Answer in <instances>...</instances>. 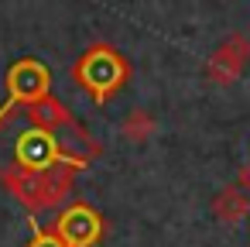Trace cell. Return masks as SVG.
Wrapping results in <instances>:
<instances>
[{
    "instance_id": "cell-4",
    "label": "cell",
    "mask_w": 250,
    "mask_h": 247,
    "mask_svg": "<svg viewBox=\"0 0 250 247\" xmlns=\"http://www.w3.org/2000/svg\"><path fill=\"white\" fill-rule=\"evenodd\" d=\"M212 213H216V220L226 223V226L247 220V213H250V192H247L243 185H226V189H219L216 199H212Z\"/></svg>"
},
{
    "instance_id": "cell-7",
    "label": "cell",
    "mask_w": 250,
    "mask_h": 247,
    "mask_svg": "<svg viewBox=\"0 0 250 247\" xmlns=\"http://www.w3.org/2000/svg\"><path fill=\"white\" fill-rule=\"evenodd\" d=\"M35 247H65V244H59V240H42V244H35Z\"/></svg>"
},
{
    "instance_id": "cell-2",
    "label": "cell",
    "mask_w": 250,
    "mask_h": 247,
    "mask_svg": "<svg viewBox=\"0 0 250 247\" xmlns=\"http://www.w3.org/2000/svg\"><path fill=\"white\" fill-rule=\"evenodd\" d=\"M247 62H250V38L229 35V38H223V42L212 48V55L206 59V76H209L216 86H229L233 79H240V72L247 69Z\"/></svg>"
},
{
    "instance_id": "cell-8",
    "label": "cell",
    "mask_w": 250,
    "mask_h": 247,
    "mask_svg": "<svg viewBox=\"0 0 250 247\" xmlns=\"http://www.w3.org/2000/svg\"><path fill=\"white\" fill-rule=\"evenodd\" d=\"M243 185H250V168H247V172H243Z\"/></svg>"
},
{
    "instance_id": "cell-5",
    "label": "cell",
    "mask_w": 250,
    "mask_h": 247,
    "mask_svg": "<svg viewBox=\"0 0 250 247\" xmlns=\"http://www.w3.org/2000/svg\"><path fill=\"white\" fill-rule=\"evenodd\" d=\"M154 131H158V120H154V113H147L144 107L127 110V117L120 120V134H124L130 144H144Z\"/></svg>"
},
{
    "instance_id": "cell-1",
    "label": "cell",
    "mask_w": 250,
    "mask_h": 247,
    "mask_svg": "<svg viewBox=\"0 0 250 247\" xmlns=\"http://www.w3.org/2000/svg\"><path fill=\"white\" fill-rule=\"evenodd\" d=\"M76 76H79V83H83L86 90H93L96 100H106L113 90L124 86V79H127V62H124L120 52H113L110 45H96V48H89V52L79 59Z\"/></svg>"
},
{
    "instance_id": "cell-3",
    "label": "cell",
    "mask_w": 250,
    "mask_h": 247,
    "mask_svg": "<svg viewBox=\"0 0 250 247\" xmlns=\"http://www.w3.org/2000/svg\"><path fill=\"white\" fill-rule=\"evenodd\" d=\"M100 230H103V220L89 206H72L59 220V233H62L65 247H89V244H96Z\"/></svg>"
},
{
    "instance_id": "cell-6",
    "label": "cell",
    "mask_w": 250,
    "mask_h": 247,
    "mask_svg": "<svg viewBox=\"0 0 250 247\" xmlns=\"http://www.w3.org/2000/svg\"><path fill=\"white\" fill-rule=\"evenodd\" d=\"M35 117L42 120V124H48V127H59V124H72V117H69V110L59 103V100H42L38 107H35Z\"/></svg>"
}]
</instances>
